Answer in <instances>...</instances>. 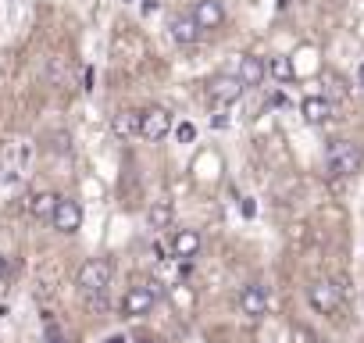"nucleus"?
<instances>
[{"label": "nucleus", "mask_w": 364, "mask_h": 343, "mask_svg": "<svg viewBox=\"0 0 364 343\" xmlns=\"http://www.w3.org/2000/svg\"><path fill=\"white\" fill-rule=\"evenodd\" d=\"M243 83L236 79V75H215L211 83H208V100L215 104V107H232L240 97H243Z\"/></svg>", "instance_id": "nucleus-6"}, {"label": "nucleus", "mask_w": 364, "mask_h": 343, "mask_svg": "<svg viewBox=\"0 0 364 343\" xmlns=\"http://www.w3.org/2000/svg\"><path fill=\"white\" fill-rule=\"evenodd\" d=\"M200 247H204V240H200V233H197V229H178V233L171 236V254H175L178 261L197 258V254H200Z\"/></svg>", "instance_id": "nucleus-11"}, {"label": "nucleus", "mask_w": 364, "mask_h": 343, "mask_svg": "<svg viewBox=\"0 0 364 343\" xmlns=\"http://www.w3.org/2000/svg\"><path fill=\"white\" fill-rule=\"evenodd\" d=\"M190 15H193V22L200 26V33H215V29H222V22H225L222 0H197Z\"/></svg>", "instance_id": "nucleus-8"}, {"label": "nucleus", "mask_w": 364, "mask_h": 343, "mask_svg": "<svg viewBox=\"0 0 364 343\" xmlns=\"http://www.w3.org/2000/svg\"><path fill=\"white\" fill-rule=\"evenodd\" d=\"M175 136H178V143H190V139H193V136H197V129H193V125H190V122H182V125H178V129H175Z\"/></svg>", "instance_id": "nucleus-18"}, {"label": "nucleus", "mask_w": 364, "mask_h": 343, "mask_svg": "<svg viewBox=\"0 0 364 343\" xmlns=\"http://www.w3.org/2000/svg\"><path fill=\"white\" fill-rule=\"evenodd\" d=\"M50 226H54L58 233H65V236L79 233V229H82V204L72 201V197H58L54 215H50Z\"/></svg>", "instance_id": "nucleus-5"}, {"label": "nucleus", "mask_w": 364, "mask_h": 343, "mask_svg": "<svg viewBox=\"0 0 364 343\" xmlns=\"http://www.w3.org/2000/svg\"><path fill=\"white\" fill-rule=\"evenodd\" d=\"M264 72H268L272 79H279V83H289V79H293V61H289L286 54H275V58L264 61Z\"/></svg>", "instance_id": "nucleus-17"}, {"label": "nucleus", "mask_w": 364, "mask_h": 343, "mask_svg": "<svg viewBox=\"0 0 364 343\" xmlns=\"http://www.w3.org/2000/svg\"><path fill=\"white\" fill-rule=\"evenodd\" d=\"M161 283H136V286H129L125 290V297H122V315L125 318H143V315H150L154 311V304L161 300Z\"/></svg>", "instance_id": "nucleus-3"}, {"label": "nucleus", "mask_w": 364, "mask_h": 343, "mask_svg": "<svg viewBox=\"0 0 364 343\" xmlns=\"http://www.w3.org/2000/svg\"><path fill=\"white\" fill-rule=\"evenodd\" d=\"M300 115H304L307 125H325V122H332V100L328 97H307L300 104Z\"/></svg>", "instance_id": "nucleus-12"}, {"label": "nucleus", "mask_w": 364, "mask_h": 343, "mask_svg": "<svg viewBox=\"0 0 364 343\" xmlns=\"http://www.w3.org/2000/svg\"><path fill=\"white\" fill-rule=\"evenodd\" d=\"M168 29H171V40L175 43H182V47H193L204 33H200V26L193 22V15L190 11H182V15H171V22H168Z\"/></svg>", "instance_id": "nucleus-10"}, {"label": "nucleus", "mask_w": 364, "mask_h": 343, "mask_svg": "<svg viewBox=\"0 0 364 343\" xmlns=\"http://www.w3.org/2000/svg\"><path fill=\"white\" fill-rule=\"evenodd\" d=\"M171 218H175L171 201H154V204H150V211H146L150 229H168V226H171Z\"/></svg>", "instance_id": "nucleus-15"}, {"label": "nucleus", "mask_w": 364, "mask_h": 343, "mask_svg": "<svg viewBox=\"0 0 364 343\" xmlns=\"http://www.w3.org/2000/svg\"><path fill=\"white\" fill-rule=\"evenodd\" d=\"M107 343H125V339H122V336H111V339H107Z\"/></svg>", "instance_id": "nucleus-23"}, {"label": "nucleus", "mask_w": 364, "mask_h": 343, "mask_svg": "<svg viewBox=\"0 0 364 343\" xmlns=\"http://www.w3.org/2000/svg\"><path fill=\"white\" fill-rule=\"evenodd\" d=\"M54 204H58V194H50V190L33 194V201H29V215H33V218H40V222H50Z\"/></svg>", "instance_id": "nucleus-14"}, {"label": "nucleus", "mask_w": 364, "mask_h": 343, "mask_svg": "<svg viewBox=\"0 0 364 343\" xmlns=\"http://www.w3.org/2000/svg\"><path fill=\"white\" fill-rule=\"evenodd\" d=\"M168 132H171V111L168 107H146V111H139V136L143 139L157 143Z\"/></svg>", "instance_id": "nucleus-7"}, {"label": "nucleus", "mask_w": 364, "mask_h": 343, "mask_svg": "<svg viewBox=\"0 0 364 343\" xmlns=\"http://www.w3.org/2000/svg\"><path fill=\"white\" fill-rule=\"evenodd\" d=\"M111 275H114V265H111L107 258H90V261H82V268H79V275H75V286H79L82 297L104 304V293H107V286H111Z\"/></svg>", "instance_id": "nucleus-1"}, {"label": "nucleus", "mask_w": 364, "mask_h": 343, "mask_svg": "<svg viewBox=\"0 0 364 343\" xmlns=\"http://www.w3.org/2000/svg\"><path fill=\"white\" fill-rule=\"evenodd\" d=\"M111 129H114V136L129 139L132 132H139V111H118L114 122H111Z\"/></svg>", "instance_id": "nucleus-16"}, {"label": "nucleus", "mask_w": 364, "mask_h": 343, "mask_svg": "<svg viewBox=\"0 0 364 343\" xmlns=\"http://www.w3.org/2000/svg\"><path fill=\"white\" fill-rule=\"evenodd\" d=\"M136 343H157V339H150V336H139V339H136Z\"/></svg>", "instance_id": "nucleus-22"}, {"label": "nucleus", "mask_w": 364, "mask_h": 343, "mask_svg": "<svg viewBox=\"0 0 364 343\" xmlns=\"http://www.w3.org/2000/svg\"><path fill=\"white\" fill-rule=\"evenodd\" d=\"M307 300H311V307L318 315H336L339 304H343V290L332 279H318V283L307 286Z\"/></svg>", "instance_id": "nucleus-4"}, {"label": "nucleus", "mask_w": 364, "mask_h": 343, "mask_svg": "<svg viewBox=\"0 0 364 343\" xmlns=\"http://www.w3.org/2000/svg\"><path fill=\"white\" fill-rule=\"evenodd\" d=\"M325 164H328L332 176H339V179L343 176H357L360 164H364L360 143H353V139H332L328 150H325Z\"/></svg>", "instance_id": "nucleus-2"}, {"label": "nucleus", "mask_w": 364, "mask_h": 343, "mask_svg": "<svg viewBox=\"0 0 364 343\" xmlns=\"http://www.w3.org/2000/svg\"><path fill=\"white\" fill-rule=\"evenodd\" d=\"M357 79H360V86H364V65H360V68H357Z\"/></svg>", "instance_id": "nucleus-21"}, {"label": "nucleus", "mask_w": 364, "mask_h": 343, "mask_svg": "<svg viewBox=\"0 0 364 343\" xmlns=\"http://www.w3.org/2000/svg\"><path fill=\"white\" fill-rule=\"evenodd\" d=\"M264 75H268V72H264V61H261V58H254V54H243V58H240V75H236V79H240L243 86H261Z\"/></svg>", "instance_id": "nucleus-13"}, {"label": "nucleus", "mask_w": 364, "mask_h": 343, "mask_svg": "<svg viewBox=\"0 0 364 343\" xmlns=\"http://www.w3.org/2000/svg\"><path fill=\"white\" fill-rule=\"evenodd\" d=\"M240 311H243L247 318H261V315L268 311V286L247 283V286L240 290Z\"/></svg>", "instance_id": "nucleus-9"}, {"label": "nucleus", "mask_w": 364, "mask_h": 343, "mask_svg": "<svg viewBox=\"0 0 364 343\" xmlns=\"http://www.w3.org/2000/svg\"><path fill=\"white\" fill-rule=\"evenodd\" d=\"M4 272H8V258L0 254V279H4Z\"/></svg>", "instance_id": "nucleus-20"}, {"label": "nucleus", "mask_w": 364, "mask_h": 343, "mask_svg": "<svg viewBox=\"0 0 364 343\" xmlns=\"http://www.w3.org/2000/svg\"><path fill=\"white\" fill-rule=\"evenodd\" d=\"M43 343H68V339H65V332H61V329H47Z\"/></svg>", "instance_id": "nucleus-19"}]
</instances>
